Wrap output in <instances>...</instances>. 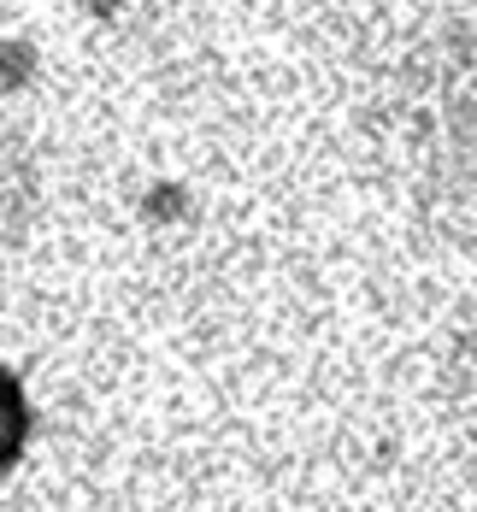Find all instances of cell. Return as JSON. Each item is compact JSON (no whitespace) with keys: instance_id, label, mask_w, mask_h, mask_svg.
Listing matches in <instances>:
<instances>
[{"instance_id":"cell-1","label":"cell","mask_w":477,"mask_h":512,"mask_svg":"<svg viewBox=\"0 0 477 512\" xmlns=\"http://www.w3.org/2000/svg\"><path fill=\"white\" fill-rule=\"evenodd\" d=\"M42 212V165L18 136H0V248L24 242Z\"/></svg>"},{"instance_id":"cell-2","label":"cell","mask_w":477,"mask_h":512,"mask_svg":"<svg viewBox=\"0 0 477 512\" xmlns=\"http://www.w3.org/2000/svg\"><path fill=\"white\" fill-rule=\"evenodd\" d=\"M24 442H30V407H24L18 377L0 365V471L24 454Z\"/></svg>"}]
</instances>
